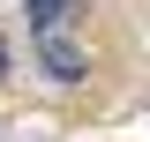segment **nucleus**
Returning <instances> with one entry per match:
<instances>
[{
    "label": "nucleus",
    "instance_id": "obj_2",
    "mask_svg": "<svg viewBox=\"0 0 150 142\" xmlns=\"http://www.w3.org/2000/svg\"><path fill=\"white\" fill-rule=\"evenodd\" d=\"M23 8H30V30H38V37H53L60 22L75 15V0H23Z\"/></svg>",
    "mask_w": 150,
    "mask_h": 142
},
{
    "label": "nucleus",
    "instance_id": "obj_3",
    "mask_svg": "<svg viewBox=\"0 0 150 142\" xmlns=\"http://www.w3.org/2000/svg\"><path fill=\"white\" fill-rule=\"evenodd\" d=\"M0 75H8V45H0Z\"/></svg>",
    "mask_w": 150,
    "mask_h": 142
},
{
    "label": "nucleus",
    "instance_id": "obj_1",
    "mask_svg": "<svg viewBox=\"0 0 150 142\" xmlns=\"http://www.w3.org/2000/svg\"><path fill=\"white\" fill-rule=\"evenodd\" d=\"M45 75H53V82H83V53H75L60 30L45 37Z\"/></svg>",
    "mask_w": 150,
    "mask_h": 142
}]
</instances>
